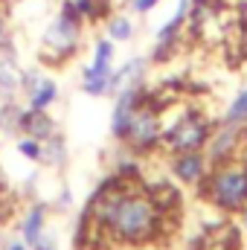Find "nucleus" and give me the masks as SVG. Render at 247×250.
<instances>
[{"instance_id":"f257e3e1","label":"nucleus","mask_w":247,"mask_h":250,"mask_svg":"<svg viewBox=\"0 0 247 250\" xmlns=\"http://www.w3.org/2000/svg\"><path fill=\"white\" fill-rule=\"evenodd\" d=\"M163 212L157 201L145 192L125 187L108 224L102 227V236L114 245H148L151 239L160 236Z\"/></svg>"},{"instance_id":"9b49d317","label":"nucleus","mask_w":247,"mask_h":250,"mask_svg":"<svg viewBox=\"0 0 247 250\" xmlns=\"http://www.w3.org/2000/svg\"><path fill=\"white\" fill-rule=\"evenodd\" d=\"M53 117L47 114V111H38V108H26V111H21V131H26L29 137H35V140H47V137H53Z\"/></svg>"},{"instance_id":"0eeeda50","label":"nucleus","mask_w":247,"mask_h":250,"mask_svg":"<svg viewBox=\"0 0 247 250\" xmlns=\"http://www.w3.org/2000/svg\"><path fill=\"white\" fill-rule=\"evenodd\" d=\"M192 6H195V0H181V3H178V12L160 26L157 41H154V50H151V62H163V59H169L172 47L178 44V38H181V32H184L186 18L192 15Z\"/></svg>"},{"instance_id":"412c9836","label":"nucleus","mask_w":247,"mask_h":250,"mask_svg":"<svg viewBox=\"0 0 247 250\" xmlns=\"http://www.w3.org/2000/svg\"><path fill=\"white\" fill-rule=\"evenodd\" d=\"M9 250H32L29 245H23V242H15V245H9Z\"/></svg>"},{"instance_id":"1a4fd4ad","label":"nucleus","mask_w":247,"mask_h":250,"mask_svg":"<svg viewBox=\"0 0 247 250\" xmlns=\"http://www.w3.org/2000/svg\"><path fill=\"white\" fill-rule=\"evenodd\" d=\"M169 169H172V175L181 184H186V187H198L209 175V163H206V154L204 151H181V154H172Z\"/></svg>"},{"instance_id":"7ed1b4c3","label":"nucleus","mask_w":247,"mask_h":250,"mask_svg":"<svg viewBox=\"0 0 247 250\" xmlns=\"http://www.w3.org/2000/svg\"><path fill=\"white\" fill-rule=\"evenodd\" d=\"M212 137V125L209 120L198 111V108H186L181 111L169 128H163V140L160 146H166L169 154H181V151H204V146Z\"/></svg>"},{"instance_id":"6e6552de","label":"nucleus","mask_w":247,"mask_h":250,"mask_svg":"<svg viewBox=\"0 0 247 250\" xmlns=\"http://www.w3.org/2000/svg\"><path fill=\"white\" fill-rule=\"evenodd\" d=\"M137 99H140V84H128L117 93V102H114V111H111V134L117 137V143H125V137H128L131 117L140 108Z\"/></svg>"},{"instance_id":"f03ea898","label":"nucleus","mask_w":247,"mask_h":250,"mask_svg":"<svg viewBox=\"0 0 247 250\" xmlns=\"http://www.w3.org/2000/svg\"><path fill=\"white\" fill-rule=\"evenodd\" d=\"M204 198L224 212H239L247 207V163L227 160L209 169L204 178Z\"/></svg>"},{"instance_id":"aec40b11","label":"nucleus","mask_w":247,"mask_h":250,"mask_svg":"<svg viewBox=\"0 0 247 250\" xmlns=\"http://www.w3.org/2000/svg\"><path fill=\"white\" fill-rule=\"evenodd\" d=\"M32 250H56V242H53V236H38V242L32 245Z\"/></svg>"},{"instance_id":"ddd939ff","label":"nucleus","mask_w":247,"mask_h":250,"mask_svg":"<svg viewBox=\"0 0 247 250\" xmlns=\"http://www.w3.org/2000/svg\"><path fill=\"white\" fill-rule=\"evenodd\" d=\"M47 227V207L44 204H32L26 212H23V221H21V233H23V245H35L38 236L44 233Z\"/></svg>"},{"instance_id":"2eb2a0df","label":"nucleus","mask_w":247,"mask_h":250,"mask_svg":"<svg viewBox=\"0 0 247 250\" xmlns=\"http://www.w3.org/2000/svg\"><path fill=\"white\" fill-rule=\"evenodd\" d=\"M131 35H134V23H131V18H125V15H114V18L108 21V38H111L114 44H125V41H131Z\"/></svg>"},{"instance_id":"f3484780","label":"nucleus","mask_w":247,"mask_h":250,"mask_svg":"<svg viewBox=\"0 0 247 250\" xmlns=\"http://www.w3.org/2000/svg\"><path fill=\"white\" fill-rule=\"evenodd\" d=\"M18 151H21L26 160H35V163H38V160H41V151H44V143L26 134V137H21V140H18Z\"/></svg>"},{"instance_id":"b1692460","label":"nucleus","mask_w":247,"mask_h":250,"mask_svg":"<svg viewBox=\"0 0 247 250\" xmlns=\"http://www.w3.org/2000/svg\"><path fill=\"white\" fill-rule=\"evenodd\" d=\"M245 209H247V207H245ZM245 221H247V212H245Z\"/></svg>"},{"instance_id":"5701e85b","label":"nucleus","mask_w":247,"mask_h":250,"mask_svg":"<svg viewBox=\"0 0 247 250\" xmlns=\"http://www.w3.org/2000/svg\"><path fill=\"white\" fill-rule=\"evenodd\" d=\"M3 224H6V218H3V209H0V230H3Z\"/></svg>"},{"instance_id":"4be33fe9","label":"nucleus","mask_w":247,"mask_h":250,"mask_svg":"<svg viewBox=\"0 0 247 250\" xmlns=\"http://www.w3.org/2000/svg\"><path fill=\"white\" fill-rule=\"evenodd\" d=\"M3 41H6V21L0 18V44H3Z\"/></svg>"},{"instance_id":"39448f33","label":"nucleus","mask_w":247,"mask_h":250,"mask_svg":"<svg viewBox=\"0 0 247 250\" xmlns=\"http://www.w3.org/2000/svg\"><path fill=\"white\" fill-rule=\"evenodd\" d=\"M160 140H163V120L157 111L140 105L131 117V128H128V137H125V146H131V151L137 154H148L154 148H160Z\"/></svg>"},{"instance_id":"4468645a","label":"nucleus","mask_w":247,"mask_h":250,"mask_svg":"<svg viewBox=\"0 0 247 250\" xmlns=\"http://www.w3.org/2000/svg\"><path fill=\"white\" fill-rule=\"evenodd\" d=\"M56 99H59V84H56V79L41 76V79H38V84H35V87H32V93H29V108L47 111Z\"/></svg>"},{"instance_id":"f8f14e48","label":"nucleus","mask_w":247,"mask_h":250,"mask_svg":"<svg viewBox=\"0 0 247 250\" xmlns=\"http://www.w3.org/2000/svg\"><path fill=\"white\" fill-rule=\"evenodd\" d=\"M143 73H145V59H131V62H125L120 70H111L108 93H120L128 84H140V82H143Z\"/></svg>"},{"instance_id":"a211bd4d","label":"nucleus","mask_w":247,"mask_h":250,"mask_svg":"<svg viewBox=\"0 0 247 250\" xmlns=\"http://www.w3.org/2000/svg\"><path fill=\"white\" fill-rule=\"evenodd\" d=\"M0 125H3V131H18L21 128V108L6 102L3 111H0Z\"/></svg>"},{"instance_id":"6ab92c4d","label":"nucleus","mask_w":247,"mask_h":250,"mask_svg":"<svg viewBox=\"0 0 247 250\" xmlns=\"http://www.w3.org/2000/svg\"><path fill=\"white\" fill-rule=\"evenodd\" d=\"M157 3H160V0H134V12H137V15H148Z\"/></svg>"},{"instance_id":"9d476101","label":"nucleus","mask_w":247,"mask_h":250,"mask_svg":"<svg viewBox=\"0 0 247 250\" xmlns=\"http://www.w3.org/2000/svg\"><path fill=\"white\" fill-rule=\"evenodd\" d=\"M206 154H209V169L218 166V163H227L233 160V151L239 146V125H221L218 131H212L209 143H206Z\"/></svg>"},{"instance_id":"423d86ee","label":"nucleus","mask_w":247,"mask_h":250,"mask_svg":"<svg viewBox=\"0 0 247 250\" xmlns=\"http://www.w3.org/2000/svg\"><path fill=\"white\" fill-rule=\"evenodd\" d=\"M111 62H114V41L99 38L93 44V59L82 76V90L87 96H105L108 93V79H111Z\"/></svg>"},{"instance_id":"dca6fc26","label":"nucleus","mask_w":247,"mask_h":250,"mask_svg":"<svg viewBox=\"0 0 247 250\" xmlns=\"http://www.w3.org/2000/svg\"><path fill=\"white\" fill-rule=\"evenodd\" d=\"M224 125H247V87L227 105V114H224Z\"/></svg>"},{"instance_id":"20e7f679","label":"nucleus","mask_w":247,"mask_h":250,"mask_svg":"<svg viewBox=\"0 0 247 250\" xmlns=\"http://www.w3.org/2000/svg\"><path fill=\"white\" fill-rule=\"evenodd\" d=\"M79 44H82V15L73 6V0H64L62 12L53 18V23L44 32V53L53 62L62 64L64 59H73V53L79 50Z\"/></svg>"}]
</instances>
